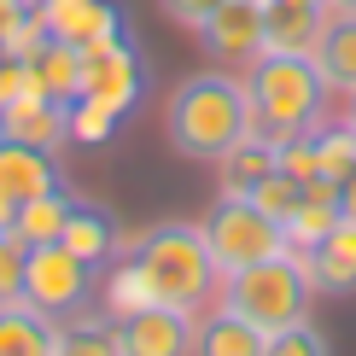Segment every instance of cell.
Wrapping results in <instances>:
<instances>
[{
	"label": "cell",
	"mask_w": 356,
	"mask_h": 356,
	"mask_svg": "<svg viewBox=\"0 0 356 356\" xmlns=\"http://www.w3.org/2000/svg\"><path fill=\"white\" fill-rule=\"evenodd\" d=\"M94 292V263H82L65 240H47V245H29L24 257V298L47 316H70V309L88 304Z\"/></svg>",
	"instance_id": "6"
},
{
	"label": "cell",
	"mask_w": 356,
	"mask_h": 356,
	"mask_svg": "<svg viewBox=\"0 0 356 356\" xmlns=\"http://www.w3.org/2000/svg\"><path fill=\"white\" fill-rule=\"evenodd\" d=\"M29 82H35V94L58 99V106H76V94H82V47H70V41H58V35H41V47L29 53Z\"/></svg>",
	"instance_id": "16"
},
{
	"label": "cell",
	"mask_w": 356,
	"mask_h": 356,
	"mask_svg": "<svg viewBox=\"0 0 356 356\" xmlns=\"http://www.w3.org/2000/svg\"><path fill=\"white\" fill-rule=\"evenodd\" d=\"M158 6H164V12H170L175 24H187V29H199V24H204V18H211V12L222 6V0H158Z\"/></svg>",
	"instance_id": "30"
},
{
	"label": "cell",
	"mask_w": 356,
	"mask_h": 356,
	"mask_svg": "<svg viewBox=\"0 0 356 356\" xmlns=\"http://www.w3.org/2000/svg\"><path fill=\"white\" fill-rule=\"evenodd\" d=\"M251 111H257L263 135H298V129L321 123V106H327V76H321L316 53H257L245 76Z\"/></svg>",
	"instance_id": "3"
},
{
	"label": "cell",
	"mask_w": 356,
	"mask_h": 356,
	"mask_svg": "<svg viewBox=\"0 0 356 356\" xmlns=\"http://www.w3.org/2000/svg\"><path fill=\"white\" fill-rule=\"evenodd\" d=\"M53 356H123V345H117V316H106V309L53 316Z\"/></svg>",
	"instance_id": "18"
},
{
	"label": "cell",
	"mask_w": 356,
	"mask_h": 356,
	"mask_svg": "<svg viewBox=\"0 0 356 356\" xmlns=\"http://www.w3.org/2000/svg\"><path fill=\"white\" fill-rule=\"evenodd\" d=\"M316 65L333 94H356V12H333L316 41Z\"/></svg>",
	"instance_id": "21"
},
{
	"label": "cell",
	"mask_w": 356,
	"mask_h": 356,
	"mask_svg": "<svg viewBox=\"0 0 356 356\" xmlns=\"http://www.w3.org/2000/svg\"><path fill=\"white\" fill-rule=\"evenodd\" d=\"M204 245H211L216 269L234 275L245 263H263L275 251H286V228L269 211H257L245 193H222L211 211H204Z\"/></svg>",
	"instance_id": "5"
},
{
	"label": "cell",
	"mask_w": 356,
	"mask_h": 356,
	"mask_svg": "<svg viewBox=\"0 0 356 356\" xmlns=\"http://www.w3.org/2000/svg\"><path fill=\"white\" fill-rule=\"evenodd\" d=\"M29 88H35V82H29V58L0 53V111H6L18 94H29Z\"/></svg>",
	"instance_id": "29"
},
{
	"label": "cell",
	"mask_w": 356,
	"mask_h": 356,
	"mask_svg": "<svg viewBox=\"0 0 356 356\" xmlns=\"http://www.w3.org/2000/svg\"><path fill=\"white\" fill-rule=\"evenodd\" d=\"M0 135L6 140H24V146H41V152H58L70 140V106H58L47 94H18L6 111H0Z\"/></svg>",
	"instance_id": "12"
},
{
	"label": "cell",
	"mask_w": 356,
	"mask_h": 356,
	"mask_svg": "<svg viewBox=\"0 0 356 356\" xmlns=\"http://www.w3.org/2000/svg\"><path fill=\"white\" fill-rule=\"evenodd\" d=\"M12 222H18V204H12V199H0V228H12Z\"/></svg>",
	"instance_id": "33"
},
{
	"label": "cell",
	"mask_w": 356,
	"mask_h": 356,
	"mask_svg": "<svg viewBox=\"0 0 356 356\" xmlns=\"http://www.w3.org/2000/svg\"><path fill=\"white\" fill-rule=\"evenodd\" d=\"M316 158H321V175L327 181H345L356 175V123H316Z\"/></svg>",
	"instance_id": "24"
},
{
	"label": "cell",
	"mask_w": 356,
	"mask_h": 356,
	"mask_svg": "<svg viewBox=\"0 0 356 356\" xmlns=\"http://www.w3.org/2000/svg\"><path fill=\"white\" fill-rule=\"evenodd\" d=\"M263 356H333V345H327V333L316 327V321H292V327H280V333H269V345H263Z\"/></svg>",
	"instance_id": "27"
},
{
	"label": "cell",
	"mask_w": 356,
	"mask_h": 356,
	"mask_svg": "<svg viewBox=\"0 0 356 356\" xmlns=\"http://www.w3.org/2000/svg\"><path fill=\"white\" fill-rule=\"evenodd\" d=\"M345 216V204H339V181H327V175H316V181H304V199H298V211L286 216V245L304 251L316 245V240H327L333 234V222Z\"/></svg>",
	"instance_id": "17"
},
{
	"label": "cell",
	"mask_w": 356,
	"mask_h": 356,
	"mask_svg": "<svg viewBox=\"0 0 356 356\" xmlns=\"http://www.w3.org/2000/svg\"><path fill=\"white\" fill-rule=\"evenodd\" d=\"M82 94L111 106L117 117H129V106L146 94V58L135 41H99V47H82ZM76 94V99H82Z\"/></svg>",
	"instance_id": "7"
},
{
	"label": "cell",
	"mask_w": 356,
	"mask_h": 356,
	"mask_svg": "<svg viewBox=\"0 0 356 356\" xmlns=\"http://www.w3.org/2000/svg\"><path fill=\"white\" fill-rule=\"evenodd\" d=\"M24 18H35V0H0V29H12Z\"/></svg>",
	"instance_id": "31"
},
{
	"label": "cell",
	"mask_w": 356,
	"mask_h": 356,
	"mask_svg": "<svg viewBox=\"0 0 356 356\" xmlns=\"http://www.w3.org/2000/svg\"><path fill=\"white\" fill-rule=\"evenodd\" d=\"M193 309L175 304H135L117 309V345L123 356H193Z\"/></svg>",
	"instance_id": "8"
},
{
	"label": "cell",
	"mask_w": 356,
	"mask_h": 356,
	"mask_svg": "<svg viewBox=\"0 0 356 356\" xmlns=\"http://www.w3.org/2000/svg\"><path fill=\"white\" fill-rule=\"evenodd\" d=\"M263 345H269V333L251 327L245 316H234L228 304L211 309V316L193 327V356H263Z\"/></svg>",
	"instance_id": "19"
},
{
	"label": "cell",
	"mask_w": 356,
	"mask_h": 356,
	"mask_svg": "<svg viewBox=\"0 0 356 356\" xmlns=\"http://www.w3.org/2000/svg\"><path fill=\"white\" fill-rule=\"evenodd\" d=\"M316 6H327V0H316Z\"/></svg>",
	"instance_id": "36"
},
{
	"label": "cell",
	"mask_w": 356,
	"mask_h": 356,
	"mask_svg": "<svg viewBox=\"0 0 356 356\" xmlns=\"http://www.w3.org/2000/svg\"><path fill=\"white\" fill-rule=\"evenodd\" d=\"M309 298H316V280H309L304 257L292 245L263 257V263H245V269L222 275V304L234 316H245L251 327H263V333H280L292 321H304Z\"/></svg>",
	"instance_id": "4"
},
{
	"label": "cell",
	"mask_w": 356,
	"mask_h": 356,
	"mask_svg": "<svg viewBox=\"0 0 356 356\" xmlns=\"http://www.w3.org/2000/svg\"><path fill=\"white\" fill-rule=\"evenodd\" d=\"M275 164L292 175V181H316L321 158H316V129H298V135H280L275 140Z\"/></svg>",
	"instance_id": "26"
},
{
	"label": "cell",
	"mask_w": 356,
	"mask_h": 356,
	"mask_svg": "<svg viewBox=\"0 0 356 356\" xmlns=\"http://www.w3.org/2000/svg\"><path fill=\"white\" fill-rule=\"evenodd\" d=\"M24 257H29V245L12 228H0V304L24 298Z\"/></svg>",
	"instance_id": "28"
},
{
	"label": "cell",
	"mask_w": 356,
	"mask_h": 356,
	"mask_svg": "<svg viewBox=\"0 0 356 356\" xmlns=\"http://www.w3.org/2000/svg\"><path fill=\"white\" fill-rule=\"evenodd\" d=\"M257 129V111H251V94L240 76L228 70H199V76H181L164 106V135L170 152L193 158V164H216L234 140H245Z\"/></svg>",
	"instance_id": "1"
},
{
	"label": "cell",
	"mask_w": 356,
	"mask_h": 356,
	"mask_svg": "<svg viewBox=\"0 0 356 356\" xmlns=\"http://www.w3.org/2000/svg\"><path fill=\"white\" fill-rule=\"evenodd\" d=\"M327 12H356V0H327Z\"/></svg>",
	"instance_id": "34"
},
{
	"label": "cell",
	"mask_w": 356,
	"mask_h": 356,
	"mask_svg": "<svg viewBox=\"0 0 356 356\" xmlns=\"http://www.w3.org/2000/svg\"><path fill=\"white\" fill-rule=\"evenodd\" d=\"M327 18L316 0H263V53H316Z\"/></svg>",
	"instance_id": "13"
},
{
	"label": "cell",
	"mask_w": 356,
	"mask_h": 356,
	"mask_svg": "<svg viewBox=\"0 0 356 356\" xmlns=\"http://www.w3.org/2000/svg\"><path fill=\"white\" fill-rule=\"evenodd\" d=\"M339 204H345V216H356V175L339 181Z\"/></svg>",
	"instance_id": "32"
},
{
	"label": "cell",
	"mask_w": 356,
	"mask_h": 356,
	"mask_svg": "<svg viewBox=\"0 0 356 356\" xmlns=\"http://www.w3.org/2000/svg\"><path fill=\"white\" fill-rule=\"evenodd\" d=\"M0 356H53V316L29 298L0 304Z\"/></svg>",
	"instance_id": "20"
},
{
	"label": "cell",
	"mask_w": 356,
	"mask_h": 356,
	"mask_svg": "<svg viewBox=\"0 0 356 356\" xmlns=\"http://www.w3.org/2000/svg\"><path fill=\"white\" fill-rule=\"evenodd\" d=\"M58 187H65L58 152H41V146L0 135V199L24 204V199H41V193H58Z\"/></svg>",
	"instance_id": "11"
},
{
	"label": "cell",
	"mask_w": 356,
	"mask_h": 356,
	"mask_svg": "<svg viewBox=\"0 0 356 356\" xmlns=\"http://www.w3.org/2000/svg\"><path fill=\"white\" fill-rule=\"evenodd\" d=\"M350 123H356V94H350Z\"/></svg>",
	"instance_id": "35"
},
{
	"label": "cell",
	"mask_w": 356,
	"mask_h": 356,
	"mask_svg": "<svg viewBox=\"0 0 356 356\" xmlns=\"http://www.w3.org/2000/svg\"><path fill=\"white\" fill-rule=\"evenodd\" d=\"M245 199H251V204H257V211H269V216L280 222V228H286V216H292V211H298V199H304V181H292V175H286V170H275V175H263V181H257V187H251V193H245Z\"/></svg>",
	"instance_id": "25"
},
{
	"label": "cell",
	"mask_w": 356,
	"mask_h": 356,
	"mask_svg": "<svg viewBox=\"0 0 356 356\" xmlns=\"http://www.w3.org/2000/svg\"><path fill=\"white\" fill-rule=\"evenodd\" d=\"M257 6H263V0H257Z\"/></svg>",
	"instance_id": "37"
},
{
	"label": "cell",
	"mask_w": 356,
	"mask_h": 356,
	"mask_svg": "<svg viewBox=\"0 0 356 356\" xmlns=\"http://www.w3.org/2000/svg\"><path fill=\"white\" fill-rule=\"evenodd\" d=\"M123 257H129V269L140 275L146 304L199 309L216 292V280H222L211 245H204V228H193V222H158V228H146Z\"/></svg>",
	"instance_id": "2"
},
{
	"label": "cell",
	"mask_w": 356,
	"mask_h": 356,
	"mask_svg": "<svg viewBox=\"0 0 356 356\" xmlns=\"http://www.w3.org/2000/svg\"><path fill=\"white\" fill-rule=\"evenodd\" d=\"M70 199L76 193L58 187V193H41V199H24L18 204V222H12V234H18L24 245H47L65 234V216H70Z\"/></svg>",
	"instance_id": "23"
},
{
	"label": "cell",
	"mask_w": 356,
	"mask_h": 356,
	"mask_svg": "<svg viewBox=\"0 0 356 356\" xmlns=\"http://www.w3.org/2000/svg\"><path fill=\"white\" fill-rule=\"evenodd\" d=\"M70 251H76L82 263H117L123 257V228H117V216L106 211V204L94 199H70V216H65V234H58Z\"/></svg>",
	"instance_id": "15"
},
{
	"label": "cell",
	"mask_w": 356,
	"mask_h": 356,
	"mask_svg": "<svg viewBox=\"0 0 356 356\" xmlns=\"http://www.w3.org/2000/svg\"><path fill=\"white\" fill-rule=\"evenodd\" d=\"M35 18L47 35L70 41V47H99V41H123L129 18L117 0H35Z\"/></svg>",
	"instance_id": "9"
},
{
	"label": "cell",
	"mask_w": 356,
	"mask_h": 356,
	"mask_svg": "<svg viewBox=\"0 0 356 356\" xmlns=\"http://www.w3.org/2000/svg\"><path fill=\"white\" fill-rule=\"evenodd\" d=\"M193 35L216 65H251L263 53V6L257 0H222Z\"/></svg>",
	"instance_id": "10"
},
{
	"label": "cell",
	"mask_w": 356,
	"mask_h": 356,
	"mask_svg": "<svg viewBox=\"0 0 356 356\" xmlns=\"http://www.w3.org/2000/svg\"><path fill=\"white\" fill-rule=\"evenodd\" d=\"M216 175H222V193H251L263 181V175H275L280 164H275V135H263V129H251L245 140H234L228 152L216 158Z\"/></svg>",
	"instance_id": "22"
},
{
	"label": "cell",
	"mask_w": 356,
	"mask_h": 356,
	"mask_svg": "<svg viewBox=\"0 0 356 356\" xmlns=\"http://www.w3.org/2000/svg\"><path fill=\"white\" fill-rule=\"evenodd\" d=\"M304 269H309V280H316V292L350 298L356 292V216H339L327 240H316L304 251Z\"/></svg>",
	"instance_id": "14"
}]
</instances>
